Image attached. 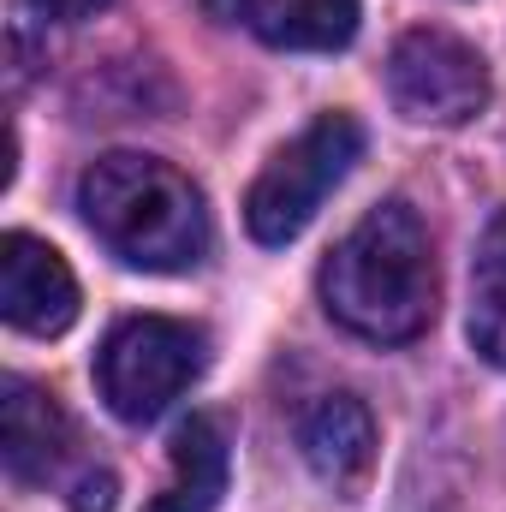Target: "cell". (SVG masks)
<instances>
[{
  "instance_id": "obj_1",
  "label": "cell",
  "mask_w": 506,
  "mask_h": 512,
  "mask_svg": "<svg viewBox=\"0 0 506 512\" xmlns=\"http://www.w3.org/2000/svg\"><path fill=\"white\" fill-rule=\"evenodd\" d=\"M322 304L376 346H405L435 322V251L411 203H381L334 245L322 262Z\"/></svg>"
},
{
  "instance_id": "obj_2",
  "label": "cell",
  "mask_w": 506,
  "mask_h": 512,
  "mask_svg": "<svg viewBox=\"0 0 506 512\" xmlns=\"http://www.w3.org/2000/svg\"><path fill=\"white\" fill-rule=\"evenodd\" d=\"M78 215L120 262L149 268V274L197 268L209 251L203 191L161 155L114 149L90 161L78 179Z\"/></svg>"
},
{
  "instance_id": "obj_3",
  "label": "cell",
  "mask_w": 506,
  "mask_h": 512,
  "mask_svg": "<svg viewBox=\"0 0 506 512\" xmlns=\"http://www.w3.org/2000/svg\"><path fill=\"white\" fill-rule=\"evenodd\" d=\"M364 155V126L352 114H322L316 126H304L262 173H256L251 197H245V227L256 245H292L322 197L352 173V161Z\"/></svg>"
},
{
  "instance_id": "obj_4",
  "label": "cell",
  "mask_w": 506,
  "mask_h": 512,
  "mask_svg": "<svg viewBox=\"0 0 506 512\" xmlns=\"http://www.w3.org/2000/svg\"><path fill=\"white\" fill-rule=\"evenodd\" d=\"M203 376V334L173 316H131L102 340L96 387L114 417L149 423Z\"/></svg>"
},
{
  "instance_id": "obj_5",
  "label": "cell",
  "mask_w": 506,
  "mask_h": 512,
  "mask_svg": "<svg viewBox=\"0 0 506 512\" xmlns=\"http://www.w3.org/2000/svg\"><path fill=\"white\" fill-rule=\"evenodd\" d=\"M387 96L417 126H465L489 102L483 54L453 30H405L387 54Z\"/></svg>"
},
{
  "instance_id": "obj_6",
  "label": "cell",
  "mask_w": 506,
  "mask_h": 512,
  "mask_svg": "<svg viewBox=\"0 0 506 512\" xmlns=\"http://www.w3.org/2000/svg\"><path fill=\"white\" fill-rule=\"evenodd\" d=\"M0 316L36 340H54L78 322V280L54 245L30 233L0 239Z\"/></svg>"
},
{
  "instance_id": "obj_7",
  "label": "cell",
  "mask_w": 506,
  "mask_h": 512,
  "mask_svg": "<svg viewBox=\"0 0 506 512\" xmlns=\"http://www.w3.org/2000/svg\"><path fill=\"white\" fill-rule=\"evenodd\" d=\"M298 447L310 459V471L334 489V495H358L376 471V417L364 411V399L352 393H322L304 417H298Z\"/></svg>"
},
{
  "instance_id": "obj_8",
  "label": "cell",
  "mask_w": 506,
  "mask_h": 512,
  "mask_svg": "<svg viewBox=\"0 0 506 512\" xmlns=\"http://www.w3.org/2000/svg\"><path fill=\"white\" fill-rule=\"evenodd\" d=\"M72 447V417L48 387L6 376L0 387V459L12 483H48Z\"/></svg>"
},
{
  "instance_id": "obj_9",
  "label": "cell",
  "mask_w": 506,
  "mask_h": 512,
  "mask_svg": "<svg viewBox=\"0 0 506 512\" xmlns=\"http://www.w3.org/2000/svg\"><path fill=\"white\" fill-rule=\"evenodd\" d=\"M233 18L292 54H334L358 36V0H233Z\"/></svg>"
},
{
  "instance_id": "obj_10",
  "label": "cell",
  "mask_w": 506,
  "mask_h": 512,
  "mask_svg": "<svg viewBox=\"0 0 506 512\" xmlns=\"http://www.w3.org/2000/svg\"><path fill=\"white\" fill-rule=\"evenodd\" d=\"M227 495V429L215 417H185L173 429V483L143 512H215Z\"/></svg>"
},
{
  "instance_id": "obj_11",
  "label": "cell",
  "mask_w": 506,
  "mask_h": 512,
  "mask_svg": "<svg viewBox=\"0 0 506 512\" xmlns=\"http://www.w3.org/2000/svg\"><path fill=\"white\" fill-rule=\"evenodd\" d=\"M471 346L506 370V215L483 233L471 262Z\"/></svg>"
},
{
  "instance_id": "obj_12",
  "label": "cell",
  "mask_w": 506,
  "mask_h": 512,
  "mask_svg": "<svg viewBox=\"0 0 506 512\" xmlns=\"http://www.w3.org/2000/svg\"><path fill=\"white\" fill-rule=\"evenodd\" d=\"M114 495H120L114 471H84L72 483V512H114Z\"/></svg>"
},
{
  "instance_id": "obj_13",
  "label": "cell",
  "mask_w": 506,
  "mask_h": 512,
  "mask_svg": "<svg viewBox=\"0 0 506 512\" xmlns=\"http://www.w3.org/2000/svg\"><path fill=\"white\" fill-rule=\"evenodd\" d=\"M42 18H54V24H84V18H96L102 6H114V0H30Z\"/></svg>"
}]
</instances>
